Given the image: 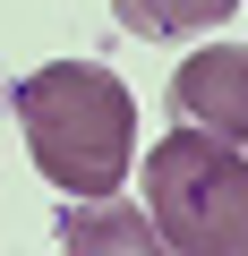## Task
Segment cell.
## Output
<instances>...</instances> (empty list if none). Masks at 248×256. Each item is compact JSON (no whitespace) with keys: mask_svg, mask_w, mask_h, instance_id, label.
Segmentation results:
<instances>
[{"mask_svg":"<svg viewBox=\"0 0 248 256\" xmlns=\"http://www.w3.org/2000/svg\"><path fill=\"white\" fill-rule=\"evenodd\" d=\"M9 111L26 128V154L52 188L69 196H111L129 188L137 162V102L103 60H52L9 86Z\"/></svg>","mask_w":248,"mask_h":256,"instance_id":"obj_1","label":"cell"},{"mask_svg":"<svg viewBox=\"0 0 248 256\" xmlns=\"http://www.w3.org/2000/svg\"><path fill=\"white\" fill-rule=\"evenodd\" d=\"M146 222L180 256H239L248 239V162L239 137L214 128H171L146 146Z\"/></svg>","mask_w":248,"mask_h":256,"instance_id":"obj_2","label":"cell"},{"mask_svg":"<svg viewBox=\"0 0 248 256\" xmlns=\"http://www.w3.org/2000/svg\"><path fill=\"white\" fill-rule=\"evenodd\" d=\"M171 111L188 128H214V137H248V60L231 43L214 52H188L180 77H171Z\"/></svg>","mask_w":248,"mask_h":256,"instance_id":"obj_3","label":"cell"},{"mask_svg":"<svg viewBox=\"0 0 248 256\" xmlns=\"http://www.w3.org/2000/svg\"><path fill=\"white\" fill-rule=\"evenodd\" d=\"M60 239L77 248V256H94V248H111V256H146L154 248V222H146V205H129V196H69V214H60Z\"/></svg>","mask_w":248,"mask_h":256,"instance_id":"obj_4","label":"cell"},{"mask_svg":"<svg viewBox=\"0 0 248 256\" xmlns=\"http://www.w3.org/2000/svg\"><path fill=\"white\" fill-rule=\"evenodd\" d=\"M111 18L146 43H197V34L239 18V0H111Z\"/></svg>","mask_w":248,"mask_h":256,"instance_id":"obj_5","label":"cell"}]
</instances>
